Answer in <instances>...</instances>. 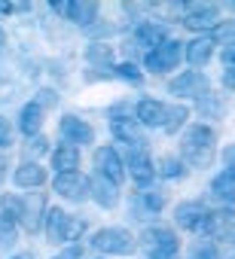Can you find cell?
<instances>
[{"label": "cell", "instance_id": "5bb4252c", "mask_svg": "<svg viewBox=\"0 0 235 259\" xmlns=\"http://www.w3.org/2000/svg\"><path fill=\"white\" fill-rule=\"evenodd\" d=\"M214 55V37H195L189 43H183V58L192 67H205Z\"/></svg>", "mask_w": 235, "mask_h": 259}, {"label": "cell", "instance_id": "8992f818", "mask_svg": "<svg viewBox=\"0 0 235 259\" xmlns=\"http://www.w3.org/2000/svg\"><path fill=\"white\" fill-rule=\"evenodd\" d=\"M168 92L174 98H192V101H202L208 95V76L202 70H183L180 76H174L168 82Z\"/></svg>", "mask_w": 235, "mask_h": 259}, {"label": "cell", "instance_id": "1f68e13d", "mask_svg": "<svg viewBox=\"0 0 235 259\" xmlns=\"http://www.w3.org/2000/svg\"><path fill=\"white\" fill-rule=\"evenodd\" d=\"M83 229H86V223H83L80 217H70V220H67V235H64V244H67V241H76V238L83 235Z\"/></svg>", "mask_w": 235, "mask_h": 259}, {"label": "cell", "instance_id": "5b68a950", "mask_svg": "<svg viewBox=\"0 0 235 259\" xmlns=\"http://www.w3.org/2000/svg\"><path fill=\"white\" fill-rule=\"evenodd\" d=\"M174 223L186 232L195 235H208V223H211V210L202 201H180L174 207Z\"/></svg>", "mask_w": 235, "mask_h": 259}, {"label": "cell", "instance_id": "f35d334b", "mask_svg": "<svg viewBox=\"0 0 235 259\" xmlns=\"http://www.w3.org/2000/svg\"><path fill=\"white\" fill-rule=\"evenodd\" d=\"M13 259H34L31 253H19V256H13Z\"/></svg>", "mask_w": 235, "mask_h": 259}, {"label": "cell", "instance_id": "484cf974", "mask_svg": "<svg viewBox=\"0 0 235 259\" xmlns=\"http://www.w3.org/2000/svg\"><path fill=\"white\" fill-rule=\"evenodd\" d=\"M189 259H220L217 244H214V241H208V238L195 241V244L189 247Z\"/></svg>", "mask_w": 235, "mask_h": 259}, {"label": "cell", "instance_id": "f1b7e54d", "mask_svg": "<svg viewBox=\"0 0 235 259\" xmlns=\"http://www.w3.org/2000/svg\"><path fill=\"white\" fill-rule=\"evenodd\" d=\"M10 244H16V223L0 217V247H10Z\"/></svg>", "mask_w": 235, "mask_h": 259}, {"label": "cell", "instance_id": "277c9868", "mask_svg": "<svg viewBox=\"0 0 235 259\" xmlns=\"http://www.w3.org/2000/svg\"><path fill=\"white\" fill-rule=\"evenodd\" d=\"M180 58H183V43L180 40H165L156 49L144 52V67L150 73H168L180 64Z\"/></svg>", "mask_w": 235, "mask_h": 259}, {"label": "cell", "instance_id": "b9f144b4", "mask_svg": "<svg viewBox=\"0 0 235 259\" xmlns=\"http://www.w3.org/2000/svg\"><path fill=\"white\" fill-rule=\"evenodd\" d=\"M55 259H64V256H55Z\"/></svg>", "mask_w": 235, "mask_h": 259}, {"label": "cell", "instance_id": "2e32d148", "mask_svg": "<svg viewBox=\"0 0 235 259\" xmlns=\"http://www.w3.org/2000/svg\"><path fill=\"white\" fill-rule=\"evenodd\" d=\"M13 180H16L19 189H37V186L46 183V168H40L37 162H22L13 174Z\"/></svg>", "mask_w": 235, "mask_h": 259}, {"label": "cell", "instance_id": "d6986e66", "mask_svg": "<svg viewBox=\"0 0 235 259\" xmlns=\"http://www.w3.org/2000/svg\"><path fill=\"white\" fill-rule=\"evenodd\" d=\"M43 113H46V110H40L34 101L22 107V113H19V132H22L25 138H37V135H40V128H43Z\"/></svg>", "mask_w": 235, "mask_h": 259}, {"label": "cell", "instance_id": "9a60e30c", "mask_svg": "<svg viewBox=\"0 0 235 259\" xmlns=\"http://www.w3.org/2000/svg\"><path fill=\"white\" fill-rule=\"evenodd\" d=\"M120 186H113L110 180H104V177H92L89 180V198H95L101 207H116L120 204V192H116Z\"/></svg>", "mask_w": 235, "mask_h": 259}, {"label": "cell", "instance_id": "f546056e", "mask_svg": "<svg viewBox=\"0 0 235 259\" xmlns=\"http://www.w3.org/2000/svg\"><path fill=\"white\" fill-rule=\"evenodd\" d=\"M13 141H16V135H13V125H10V119H4V116H0V150L13 147Z\"/></svg>", "mask_w": 235, "mask_h": 259}, {"label": "cell", "instance_id": "8fae6325", "mask_svg": "<svg viewBox=\"0 0 235 259\" xmlns=\"http://www.w3.org/2000/svg\"><path fill=\"white\" fill-rule=\"evenodd\" d=\"M110 132L116 141H123L129 144L132 150H144V132H141V125L135 119H126V116H113L110 119Z\"/></svg>", "mask_w": 235, "mask_h": 259}, {"label": "cell", "instance_id": "7402d4cb", "mask_svg": "<svg viewBox=\"0 0 235 259\" xmlns=\"http://www.w3.org/2000/svg\"><path fill=\"white\" fill-rule=\"evenodd\" d=\"M67 19L76 22V25H92L98 19V4H92V0H76V4H67Z\"/></svg>", "mask_w": 235, "mask_h": 259}, {"label": "cell", "instance_id": "9c48e42d", "mask_svg": "<svg viewBox=\"0 0 235 259\" xmlns=\"http://www.w3.org/2000/svg\"><path fill=\"white\" fill-rule=\"evenodd\" d=\"M61 138H64V144H70V147H86V144H92L95 141V128L86 122V119H80V116H61Z\"/></svg>", "mask_w": 235, "mask_h": 259}, {"label": "cell", "instance_id": "ab89813d", "mask_svg": "<svg viewBox=\"0 0 235 259\" xmlns=\"http://www.w3.org/2000/svg\"><path fill=\"white\" fill-rule=\"evenodd\" d=\"M4 168H7V165H4V162H0V183H4V174H7Z\"/></svg>", "mask_w": 235, "mask_h": 259}, {"label": "cell", "instance_id": "7c38bea8", "mask_svg": "<svg viewBox=\"0 0 235 259\" xmlns=\"http://www.w3.org/2000/svg\"><path fill=\"white\" fill-rule=\"evenodd\" d=\"M123 165L129 168V174H132V180L138 186H147L156 177V168H153V159L147 156V150H129V156H126Z\"/></svg>", "mask_w": 235, "mask_h": 259}, {"label": "cell", "instance_id": "7a4b0ae2", "mask_svg": "<svg viewBox=\"0 0 235 259\" xmlns=\"http://www.w3.org/2000/svg\"><path fill=\"white\" fill-rule=\"evenodd\" d=\"M92 247L98 253H107V256H129V253L138 250V238L129 229L110 226V229H98L92 235Z\"/></svg>", "mask_w": 235, "mask_h": 259}, {"label": "cell", "instance_id": "8d00e7d4", "mask_svg": "<svg viewBox=\"0 0 235 259\" xmlns=\"http://www.w3.org/2000/svg\"><path fill=\"white\" fill-rule=\"evenodd\" d=\"M214 37H235V25H217Z\"/></svg>", "mask_w": 235, "mask_h": 259}, {"label": "cell", "instance_id": "cb8c5ba5", "mask_svg": "<svg viewBox=\"0 0 235 259\" xmlns=\"http://www.w3.org/2000/svg\"><path fill=\"white\" fill-rule=\"evenodd\" d=\"M153 168H156V174H159V177H168V180L183 177V162H180L177 156H162L159 162H153Z\"/></svg>", "mask_w": 235, "mask_h": 259}, {"label": "cell", "instance_id": "e0dca14e", "mask_svg": "<svg viewBox=\"0 0 235 259\" xmlns=\"http://www.w3.org/2000/svg\"><path fill=\"white\" fill-rule=\"evenodd\" d=\"M46 238L52 241V244H64V235H67V220H70V213L67 210H61V207H46Z\"/></svg>", "mask_w": 235, "mask_h": 259}, {"label": "cell", "instance_id": "ffe728a7", "mask_svg": "<svg viewBox=\"0 0 235 259\" xmlns=\"http://www.w3.org/2000/svg\"><path fill=\"white\" fill-rule=\"evenodd\" d=\"M165 40H168V31H165V25H156V22H144V25H138V31H135V43L144 46L147 52L156 49V46L165 43Z\"/></svg>", "mask_w": 235, "mask_h": 259}, {"label": "cell", "instance_id": "e575fe53", "mask_svg": "<svg viewBox=\"0 0 235 259\" xmlns=\"http://www.w3.org/2000/svg\"><path fill=\"white\" fill-rule=\"evenodd\" d=\"M28 156H40V153H46V141L37 135V138H31V144H28V150H25Z\"/></svg>", "mask_w": 235, "mask_h": 259}, {"label": "cell", "instance_id": "4316f807", "mask_svg": "<svg viewBox=\"0 0 235 259\" xmlns=\"http://www.w3.org/2000/svg\"><path fill=\"white\" fill-rule=\"evenodd\" d=\"M141 204H144L150 213H159V210L165 207V192H162V189H147V192H141Z\"/></svg>", "mask_w": 235, "mask_h": 259}, {"label": "cell", "instance_id": "74e56055", "mask_svg": "<svg viewBox=\"0 0 235 259\" xmlns=\"http://www.w3.org/2000/svg\"><path fill=\"white\" fill-rule=\"evenodd\" d=\"M223 85H226V89H232V92H235V67H229V70H226V73H223Z\"/></svg>", "mask_w": 235, "mask_h": 259}, {"label": "cell", "instance_id": "4fadbf2b", "mask_svg": "<svg viewBox=\"0 0 235 259\" xmlns=\"http://www.w3.org/2000/svg\"><path fill=\"white\" fill-rule=\"evenodd\" d=\"M165 116H168V104L153 101V98H144L135 107V122L138 125H147V128H162L165 125Z\"/></svg>", "mask_w": 235, "mask_h": 259}, {"label": "cell", "instance_id": "d590c367", "mask_svg": "<svg viewBox=\"0 0 235 259\" xmlns=\"http://www.w3.org/2000/svg\"><path fill=\"white\" fill-rule=\"evenodd\" d=\"M220 58H223V64H226V67H235V40L223 46V52H220Z\"/></svg>", "mask_w": 235, "mask_h": 259}, {"label": "cell", "instance_id": "44dd1931", "mask_svg": "<svg viewBox=\"0 0 235 259\" xmlns=\"http://www.w3.org/2000/svg\"><path fill=\"white\" fill-rule=\"evenodd\" d=\"M211 195L220 201V204H235V177H229L226 171L217 174L211 180Z\"/></svg>", "mask_w": 235, "mask_h": 259}, {"label": "cell", "instance_id": "83f0119b", "mask_svg": "<svg viewBox=\"0 0 235 259\" xmlns=\"http://www.w3.org/2000/svg\"><path fill=\"white\" fill-rule=\"evenodd\" d=\"M116 76H123V79H129V82H141V79H144V73H141L138 64H132V61L116 64Z\"/></svg>", "mask_w": 235, "mask_h": 259}, {"label": "cell", "instance_id": "30bf717a", "mask_svg": "<svg viewBox=\"0 0 235 259\" xmlns=\"http://www.w3.org/2000/svg\"><path fill=\"white\" fill-rule=\"evenodd\" d=\"M52 189L61 198H67V201H83V198H89V177L80 174V171H73V174H55Z\"/></svg>", "mask_w": 235, "mask_h": 259}, {"label": "cell", "instance_id": "603a6c76", "mask_svg": "<svg viewBox=\"0 0 235 259\" xmlns=\"http://www.w3.org/2000/svg\"><path fill=\"white\" fill-rule=\"evenodd\" d=\"M0 217H7L19 226L22 217H25V198L22 195H4L0 198Z\"/></svg>", "mask_w": 235, "mask_h": 259}, {"label": "cell", "instance_id": "ba28073f", "mask_svg": "<svg viewBox=\"0 0 235 259\" xmlns=\"http://www.w3.org/2000/svg\"><path fill=\"white\" fill-rule=\"evenodd\" d=\"M183 25L189 31H214L220 25V7L217 4H189L183 13Z\"/></svg>", "mask_w": 235, "mask_h": 259}, {"label": "cell", "instance_id": "3957f363", "mask_svg": "<svg viewBox=\"0 0 235 259\" xmlns=\"http://www.w3.org/2000/svg\"><path fill=\"white\" fill-rule=\"evenodd\" d=\"M141 244H144V250H147L150 259H174L177 250H180V241H177V235L168 226H150V229H144Z\"/></svg>", "mask_w": 235, "mask_h": 259}, {"label": "cell", "instance_id": "836d02e7", "mask_svg": "<svg viewBox=\"0 0 235 259\" xmlns=\"http://www.w3.org/2000/svg\"><path fill=\"white\" fill-rule=\"evenodd\" d=\"M34 104H37L40 110H46V107H52V104H55V92H49V89H43V92L37 95V101H34Z\"/></svg>", "mask_w": 235, "mask_h": 259}, {"label": "cell", "instance_id": "d6a6232c", "mask_svg": "<svg viewBox=\"0 0 235 259\" xmlns=\"http://www.w3.org/2000/svg\"><path fill=\"white\" fill-rule=\"evenodd\" d=\"M223 165H226V174H229V177H235V144L223 150Z\"/></svg>", "mask_w": 235, "mask_h": 259}, {"label": "cell", "instance_id": "4dcf8cb0", "mask_svg": "<svg viewBox=\"0 0 235 259\" xmlns=\"http://www.w3.org/2000/svg\"><path fill=\"white\" fill-rule=\"evenodd\" d=\"M110 58H113V52H110V46H92L89 49V61L95 64H110Z\"/></svg>", "mask_w": 235, "mask_h": 259}, {"label": "cell", "instance_id": "6da1fadb", "mask_svg": "<svg viewBox=\"0 0 235 259\" xmlns=\"http://www.w3.org/2000/svg\"><path fill=\"white\" fill-rule=\"evenodd\" d=\"M180 156L189 168H208L217 156V135L208 125H189L180 138Z\"/></svg>", "mask_w": 235, "mask_h": 259}, {"label": "cell", "instance_id": "52a82bcc", "mask_svg": "<svg viewBox=\"0 0 235 259\" xmlns=\"http://www.w3.org/2000/svg\"><path fill=\"white\" fill-rule=\"evenodd\" d=\"M95 174L110 180L113 186H120L126 180V165H123L120 153H116L113 147H98L95 150Z\"/></svg>", "mask_w": 235, "mask_h": 259}, {"label": "cell", "instance_id": "d4e9b609", "mask_svg": "<svg viewBox=\"0 0 235 259\" xmlns=\"http://www.w3.org/2000/svg\"><path fill=\"white\" fill-rule=\"evenodd\" d=\"M189 119V107H183V104H174V107H168V116H165V132L168 135H174V132H180V125Z\"/></svg>", "mask_w": 235, "mask_h": 259}, {"label": "cell", "instance_id": "60d3db41", "mask_svg": "<svg viewBox=\"0 0 235 259\" xmlns=\"http://www.w3.org/2000/svg\"><path fill=\"white\" fill-rule=\"evenodd\" d=\"M0 43H4V31H0Z\"/></svg>", "mask_w": 235, "mask_h": 259}, {"label": "cell", "instance_id": "ac0fdd59", "mask_svg": "<svg viewBox=\"0 0 235 259\" xmlns=\"http://www.w3.org/2000/svg\"><path fill=\"white\" fill-rule=\"evenodd\" d=\"M52 168H55V174H73L80 168V150L70 144H58L52 150Z\"/></svg>", "mask_w": 235, "mask_h": 259}]
</instances>
